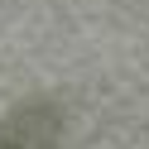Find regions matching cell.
I'll use <instances>...</instances> for the list:
<instances>
[{"label":"cell","instance_id":"6da1fadb","mask_svg":"<svg viewBox=\"0 0 149 149\" xmlns=\"http://www.w3.org/2000/svg\"><path fill=\"white\" fill-rule=\"evenodd\" d=\"M58 111L48 101H29L0 120V149H58Z\"/></svg>","mask_w":149,"mask_h":149}]
</instances>
